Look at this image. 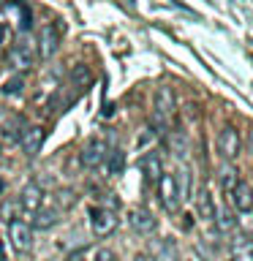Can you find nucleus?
Wrapping results in <instances>:
<instances>
[{
	"mask_svg": "<svg viewBox=\"0 0 253 261\" xmlns=\"http://www.w3.org/2000/svg\"><path fill=\"white\" fill-rule=\"evenodd\" d=\"M177 109V98L171 87H158L155 90V103H153V125L158 130H166L171 122V114Z\"/></svg>",
	"mask_w": 253,
	"mask_h": 261,
	"instance_id": "obj_1",
	"label": "nucleus"
},
{
	"mask_svg": "<svg viewBox=\"0 0 253 261\" xmlns=\"http://www.w3.org/2000/svg\"><path fill=\"white\" fill-rule=\"evenodd\" d=\"M8 63H11L19 73H22V71H30L33 65L38 63L36 44H33V41H28V38H19L11 49H8Z\"/></svg>",
	"mask_w": 253,
	"mask_h": 261,
	"instance_id": "obj_2",
	"label": "nucleus"
},
{
	"mask_svg": "<svg viewBox=\"0 0 253 261\" xmlns=\"http://www.w3.org/2000/svg\"><path fill=\"white\" fill-rule=\"evenodd\" d=\"M90 228L95 237H109L117 228V212L109 207H95L90 210Z\"/></svg>",
	"mask_w": 253,
	"mask_h": 261,
	"instance_id": "obj_3",
	"label": "nucleus"
},
{
	"mask_svg": "<svg viewBox=\"0 0 253 261\" xmlns=\"http://www.w3.org/2000/svg\"><path fill=\"white\" fill-rule=\"evenodd\" d=\"M218 152L223 155L226 161H237L242 152V139H240V130L234 125H226L223 130L218 134Z\"/></svg>",
	"mask_w": 253,
	"mask_h": 261,
	"instance_id": "obj_4",
	"label": "nucleus"
},
{
	"mask_svg": "<svg viewBox=\"0 0 253 261\" xmlns=\"http://www.w3.org/2000/svg\"><path fill=\"white\" fill-rule=\"evenodd\" d=\"M158 199H161V207L166 212H177L180 210V193H177V179L174 174H163L158 179Z\"/></svg>",
	"mask_w": 253,
	"mask_h": 261,
	"instance_id": "obj_5",
	"label": "nucleus"
},
{
	"mask_svg": "<svg viewBox=\"0 0 253 261\" xmlns=\"http://www.w3.org/2000/svg\"><path fill=\"white\" fill-rule=\"evenodd\" d=\"M8 242L14 245L16 253H28L33 248V231H30V223H24V220H11L8 223Z\"/></svg>",
	"mask_w": 253,
	"mask_h": 261,
	"instance_id": "obj_6",
	"label": "nucleus"
},
{
	"mask_svg": "<svg viewBox=\"0 0 253 261\" xmlns=\"http://www.w3.org/2000/svg\"><path fill=\"white\" fill-rule=\"evenodd\" d=\"M106 155H109L106 142H104V139H93V142L79 152V161H82V166H85V169H98V166H104Z\"/></svg>",
	"mask_w": 253,
	"mask_h": 261,
	"instance_id": "obj_7",
	"label": "nucleus"
},
{
	"mask_svg": "<svg viewBox=\"0 0 253 261\" xmlns=\"http://www.w3.org/2000/svg\"><path fill=\"white\" fill-rule=\"evenodd\" d=\"M57 44H60L57 28H55V24H44V28H41V33H38V44H36L38 60H49V57L57 52Z\"/></svg>",
	"mask_w": 253,
	"mask_h": 261,
	"instance_id": "obj_8",
	"label": "nucleus"
},
{
	"mask_svg": "<svg viewBox=\"0 0 253 261\" xmlns=\"http://www.w3.org/2000/svg\"><path fill=\"white\" fill-rule=\"evenodd\" d=\"M229 193H232V207L237 212H253V185L250 182L237 179Z\"/></svg>",
	"mask_w": 253,
	"mask_h": 261,
	"instance_id": "obj_9",
	"label": "nucleus"
},
{
	"mask_svg": "<svg viewBox=\"0 0 253 261\" xmlns=\"http://www.w3.org/2000/svg\"><path fill=\"white\" fill-rule=\"evenodd\" d=\"M44 128L41 125H33V128H24L22 130V136H19V142H22V150L28 158H36V155L41 152V147H44Z\"/></svg>",
	"mask_w": 253,
	"mask_h": 261,
	"instance_id": "obj_10",
	"label": "nucleus"
},
{
	"mask_svg": "<svg viewBox=\"0 0 253 261\" xmlns=\"http://www.w3.org/2000/svg\"><path fill=\"white\" fill-rule=\"evenodd\" d=\"M128 223H131V228H134V231H139V234H153V231H155V226H158V220L153 218V212H150V210L139 207V210H131Z\"/></svg>",
	"mask_w": 253,
	"mask_h": 261,
	"instance_id": "obj_11",
	"label": "nucleus"
},
{
	"mask_svg": "<svg viewBox=\"0 0 253 261\" xmlns=\"http://www.w3.org/2000/svg\"><path fill=\"white\" fill-rule=\"evenodd\" d=\"M19 207H22V210H28V212L41 210V207H44V191H41L36 182L24 185V188H22V193H19Z\"/></svg>",
	"mask_w": 253,
	"mask_h": 261,
	"instance_id": "obj_12",
	"label": "nucleus"
},
{
	"mask_svg": "<svg viewBox=\"0 0 253 261\" xmlns=\"http://www.w3.org/2000/svg\"><path fill=\"white\" fill-rule=\"evenodd\" d=\"M142 171H144V179L147 182H158V179L163 177V163H161V155L158 152H150L142 158Z\"/></svg>",
	"mask_w": 253,
	"mask_h": 261,
	"instance_id": "obj_13",
	"label": "nucleus"
},
{
	"mask_svg": "<svg viewBox=\"0 0 253 261\" xmlns=\"http://www.w3.org/2000/svg\"><path fill=\"white\" fill-rule=\"evenodd\" d=\"M232 261H253V240L237 234L232 240Z\"/></svg>",
	"mask_w": 253,
	"mask_h": 261,
	"instance_id": "obj_14",
	"label": "nucleus"
},
{
	"mask_svg": "<svg viewBox=\"0 0 253 261\" xmlns=\"http://www.w3.org/2000/svg\"><path fill=\"white\" fill-rule=\"evenodd\" d=\"M57 220H60V212H57L55 207H41V210L33 212L30 226H33V228H52Z\"/></svg>",
	"mask_w": 253,
	"mask_h": 261,
	"instance_id": "obj_15",
	"label": "nucleus"
},
{
	"mask_svg": "<svg viewBox=\"0 0 253 261\" xmlns=\"http://www.w3.org/2000/svg\"><path fill=\"white\" fill-rule=\"evenodd\" d=\"M196 210H199V218L204 220H215V201H212V193L210 188H201L199 196H196Z\"/></svg>",
	"mask_w": 253,
	"mask_h": 261,
	"instance_id": "obj_16",
	"label": "nucleus"
},
{
	"mask_svg": "<svg viewBox=\"0 0 253 261\" xmlns=\"http://www.w3.org/2000/svg\"><path fill=\"white\" fill-rule=\"evenodd\" d=\"M93 85V71H90V65L85 63H77L71 68V87H77V90H85Z\"/></svg>",
	"mask_w": 253,
	"mask_h": 261,
	"instance_id": "obj_17",
	"label": "nucleus"
},
{
	"mask_svg": "<svg viewBox=\"0 0 253 261\" xmlns=\"http://www.w3.org/2000/svg\"><path fill=\"white\" fill-rule=\"evenodd\" d=\"M150 256L155 261H177V248L171 245V240H161L150 248Z\"/></svg>",
	"mask_w": 253,
	"mask_h": 261,
	"instance_id": "obj_18",
	"label": "nucleus"
},
{
	"mask_svg": "<svg viewBox=\"0 0 253 261\" xmlns=\"http://www.w3.org/2000/svg\"><path fill=\"white\" fill-rule=\"evenodd\" d=\"M106 158H109V163H106V174H120L122 166H125V152H122V150H112Z\"/></svg>",
	"mask_w": 253,
	"mask_h": 261,
	"instance_id": "obj_19",
	"label": "nucleus"
},
{
	"mask_svg": "<svg viewBox=\"0 0 253 261\" xmlns=\"http://www.w3.org/2000/svg\"><path fill=\"white\" fill-rule=\"evenodd\" d=\"M174 179H177V193H180V201H185V199H188V193H191V174H188V169L177 171Z\"/></svg>",
	"mask_w": 253,
	"mask_h": 261,
	"instance_id": "obj_20",
	"label": "nucleus"
},
{
	"mask_svg": "<svg viewBox=\"0 0 253 261\" xmlns=\"http://www.w3.org/2000/svg\"><path fill=\"white\" fill-rule=\"evenodd\" d=\"M6 8L16 14V19H19V30H28L30 24H33L30 22V11H28V8H22L19 3H14V0H11V3H6Z\"/></svg>",
	"mask_w": 253,
	"mask_h": 261,
	"instance_id": "obj_21",
	"label": "nucleus"
},
{
	"mask_svg": "<svg viewBox=\"0 0 253 261\" xmlns=\"http://www.w3.org/2000/svg\"><path fill=\"white\" fill-rule=\"evenodd\" d=\"M22 87H24V76H22V73H16V76L6 79L0 90H3V95H19V93H22Z\"/></svg>",
	"mask_w": 253,
	"mask_h": 261,
	"instance_id": "obj_22",
	"label": "nucleus"
},
{
	"mask_svg": "<svg viewBox=\"0 0 253 261\" xmlns=\"http://www.w3.org/2000/svg\"><path fill=\"white\" fill-rule=\"evenodd\" d=\"M171 152H174L177 158H185L188 155V144H185L183 130H174V134H171Z\"/></svg>",
	"mask_w": 253,
	"mask_h": 261,
	"instance_id": "obj_23",
	"label": "nucleus"
},
{
	"mask_svg": "<svg viewBox=\"0 0 253 261\" xmlns=\"http://www.w3.org/2000/svg\"><path fill=\"white\" fill-rule=\"evenodd\" d=\"M57 204H60V207H73V204H77V193L73 191H68V188H63V191H57Z\"/></svg>",
	"mask_w": 253,
	"mask_h": 261,
	"instance_id": "obj_24",
	"label": "nucleus"
},
{
	"mask_svg": "<svg viewBox=\"0 0 253 261\" xmlns=\"http://www.w3.org/2000/svg\"><path fill=\"white\" fill-rule=\"evenodd\" d=\"M215 220H218L220 231H229V228L234 226V218H232V212H229V210H220V212H215Z\"/></svg>",
	"mask_w": 253,
	"mask_h": 261,
	"instance_id": "obj_25",
	"label": "nucleus"
},
{
	"mask_svg": "<svg viewBox=\"0 0 253 261\" xmlns=\"http://www.w3.org/2000/svg\"><path fill=\"white\" fill-rule=\"evenodd\" d=\"M93 261H117V253L109 250V248H101V250H95V258Z\"/></svg>",
	"mask_w": 253,
	"mask_h": 261,
	"instance_id": "obj_26",
	"label": "nucleus"
},
{
	"mask_svg": "<svg viewBox=\"0 0 253 261\" xmlns=\"http://www.w3.org/2000/svg\"><path fill=\"white\" fill-rule=\"evenodd\" d=\"M87 248H77V250H73V253H68V256H65V261H85L87 258Z\"/></svg>",
	"mask_w": 253,
	"mask_h": 261,
	"instance_id": "obj_27",
	"label": "nucleus"
},
{
	"mask_svg": "<svg viewBox=\"0 0 253 261\" xmlns=\"http://www.w3.org/2000/svg\"><path fill=\"white\" fill-rule=\"evenodd\" d=\"M14 212H16V207H14V204H6V207L0 210V218H3L6 223H8V220H16V218H14Z\"/></svg>",
	"mask_w": 253,
	"mask_h": 261,
	"instance_id": "obj_28",
	"label": "nucleus"
},
{
	"mask_svg": "<svg viewBox=\"0 0 253 261\" xmlns=\"http://www.w3.org/2000/svg\"><path fill=\"white\" fill-rule=\"evenodd\" d=\"M134 261H155V258L150 256V253H136V256H134Z\"/></svg>",
	"mask_w": 253,
	"mask_h": 261,
	"instance_id": "obj_29",
	"label": "nucleus"
},
{
	"mask_svg": "<svg viewBox=\"0 0 253 261\" xmlns=\"http://www.w3.org/2000/svg\"><path fill=\"white\" fill-rule=\"evenodd\" d=\"M0 193H3V179H0Z\"/></svg>",
	"mask_w": 253,
	"mask_h": 261,
	"instance_id": "obj_30",
	"label": "nucleus"
}]
</instances>
